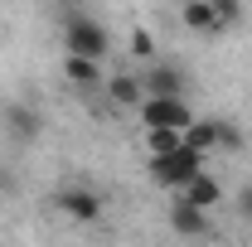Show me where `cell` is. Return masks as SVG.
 <instances>
[{"instance_id":"6da1fadb","label":"cell","mask_w":252,"mask_h":247,"mask_svg":"<svg viewBox=\"0 0 252 247\" xmlns=\"http://www.w3.org/2000/svg\"><path fill=\"white\" fill-rule=\"evenodd\" d=\"M63 44H68L73 59H88V63H102L112 54V34H107V25L93 20V15H73V20L63 25Z\"/></svg>"},{"instance_id":"7a4b0ae2","label":"cell","mask_w":252,"mask_h":247,"mask_svg":"<svg viewBox=\"0 0 252 247\" xmlns=\"http://www.w3.org/2000/svg\"><path fill=\"white\" fill-rule=\"evenodd\" d=\"M199 175H204V155L189 151V146H180V151H170V155H151V180L160 189H185Z\"/></svg>"},{"instance_id":"3957f363","label":"cell","mask_w":252,"mask_h":247,"mask_svg":"<svg viewBox=\"0 0 252 247\" xmlns=\"http://www.w3.org/2000/svg\"><path fill=\"white\" fill-rule=\"evenodd\" d=\"M141 122H146V131H189L194 112H189L185 97H146L141 102Z\"/></svg>"},{"instance_id":"277c9868","label":"cell","mask_w":252,"mask_h":247,"mask_svg":"<svg viewBox=\"0 0 252 247\" xmlns=\"http://www.w3.org/2000/svg\"><path fill=\"white\" fill-rule=\"evenodd\" d=\"M54 209L73 223H97L102 218V199H97L88 185H59L54 189Z\"/></svg>"},{"instance_id":"5b68a950","label":"cell","mask_w":252,"mask_h":247,"mask_svg":"<svg viewBox=\"0 0 252 247\" xmlns=\"http://www.w3.org/2000/svg\"><path fill=\"white\" fill-rule=\"evenodd\" d=\"M141 88H146V97H185L189 78L175 68V63L165 59H151V68H146V78H141Z\"/></svg>"},{"instance_id":"8992f818","label":"cell","mask_w":252,"mask_h":247,"mask_svg":"<svg viewBox=\"0 0 252 247\" xmlns=\"http://www.w3.org/2000/svg\"><path fill=\"white\" fill-rule=\"evenodd\" d=\"M5 131H10V141L30 146V141H39V131H44V117L34 112L30 102H10L5 107Z\"/></svg>"},{"instance_id":"52a82bcc","label":"cell","mask_w":252,"mask_h":247,"mask_svg":"<svg viewBox=\"0 0 252 247\" xmlns=\"http://www.w3.org/2000/svg\"><path fill=\"white\" fill-rule=\"evenodd\" d=\"M165 218H170V228H175L180 238H209V214L194 209V204H185V199H175Z\"/></svg>"},{"instance_id":"ba28073f","label":"cell","mask_w":252,"mask_h":247,"mask_svg":"<svg viewBox=\"0 0 252 247\" xmlns=\"http://www.w3.org/2000/svg\"><path fill=\"white\" fill-rule=\"evenodd\" d=\"M180 20H185L189 34H209V39L223 34V20L214 15V5H209V0H185V5H180Z\"/></svg>"},{"instance_id":"9c48e42d","label":"cell","mask_w":252,"mask_h":247,"mask_svg":"<svg viewBox=\"0 0 252 247\" xmlns=\"http://www.w3.org/2000/svg\"><path fill=\"white\" fill-rule=\"evenodd\" d=\"M180 199L209 214V209H219V199H223V185L214 180V175H199V180H189V185L180 189Z\"/></svg>"},{"instance_id":"30bf717a","label":"cell","mask_w":252,"mask_h":247,"mask_svg":"<svg viewBox=\"0 0 252 247\" xmlns=\"http://www.w3.org/2000/svg\"><path fill=\"white\" fill-rule=\"evenodd\" d=\"M107 97H112L117 107H141V102H146V88H141L136 73H117V78H107Z\"/></svg>"},{"instance_id":"8fae6325","label":"cell","mask_w":252,"mask_h":247,"mask_svg":"<svg viewBox=\"0 0 252 247\" xmlns=\"http://www.w3.org/2000/svg\"><path fill=\"white\" fill-rule=\"evenodd\" d=\"M63 78L73 83V88H83V93H93V88H102V68L97 63H88V59H63Z\"/></svg>"},{"instance_id":"7c38bea8","label":"cell","mask_w":252,"mask_h":247,"mask_svg":"<svg viewBox=\"0 0 252 247\" xmlns=\"http://www.w3.org/2000/svg\"><path fill=\"white\" fill-rule=\"evenodd\" d=\"M185 146H189V151H199V155L219 151V122H194L185 131Z\"/></svg>"},{"instance_id":"4fadbf2b","label":"cell","mask_w":252,"mask_h":247,"mask_svg":"<svg viewBox=\"0 0 252 247\" xmlns=\"http://www.w3.org/2000/svg\"><path fill=\"white\" fill-rule=\"evenodd\" d=\"M146 146H151V155H170L185 146V131H146Z\"/></svg>"},{"instance_id":"5bb4252c","label":"cell","mask_w":252,"mask_h":247,"mask_svg":"<svg viewBox=\"0 0 252 247\" xmlns=\"http://www.w3.org/2000/svg\"><path fill=\"white\" fill-rule=\"evenodd\" d=\"M209 5H214V15L223 20V30L243 25V0H209Z\"/></svg>"},{"instance_id":"9a60e30c","label":"cell","mask_w":252,"mask_h":247,"mask_svg":"<svg viewBox=\"0 0 252 247\" xmlns=\"http://www.w3.org/2000/svg\"><path fill=\"white\" fill-rule=\"evenodd\" d=\"M243 146H248V141H243V131H238V126H233V122H219V151L238 155V151H243Z\"/></svg>"},{"instance_id":"2e32d148","label":"cell","mask_w":252,"mask_h":247,"mask_svg":"<svg viewBox=\"0 0 252 247\" xmlns=\"http://www.w3.org/2000/svg\"><path fill=\"white\" fill-rule=\"evenodd\" d=\"M131 49H136V59H151V54H156V44H151V34H146V30L131 34Z\"/></svg>"},{"instance_id":"e0dca14e","label":"cell","mask_w":252,"mask_h":247,"mask_svg":"<svg viewBox=\"0 0 252 247\" xmlns=\"http://www.w3.org/2000/svg\"><path fill=\"white\" fill-rule=\"evenodd\" d=\"M238 214L252 223V185H243V189H238Z\"/></svg>"}]
</instances>
